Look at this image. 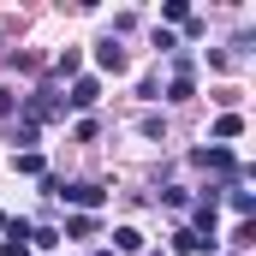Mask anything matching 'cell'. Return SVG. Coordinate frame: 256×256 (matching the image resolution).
<instances>
[{
    "mask_svg": "<svg viewBox=\"0 0 256 256\" xmlns=\"http://www.w3.org/2000/svg\"><path fill=\"white\" fill-rule=\"evenodd\" d=\"M102 196H108L102 185H84V179H78V185H66V179L54 185V202H72L78 214H90V208H102Z\"/></svg>",
    "mask_w": 256,
    "mask_h": 256,
    "instance_id": "6da1fadb",
    "label": "cell"
},
{
    "mask_svg": "<svg viewBox=\"0 0 256 256\" xmlns=\"http://www.w3.org/2000/svg\"><path fill=\"white\" fill-rule=\"evenodd\" d=\"M191 54H185V48H179V54H173V84H167V102H191Z\"/></svg>",
    "mask_w": 256,
    "mask_h": 256,
    "instance_id": "7a4b0ae2",
    "label": "cell"
},
{
    "mask_svg": "<svg viewBox=\"0 0 256 256\" xmlns=\"http://www.w3.org/2000/svg\"><path fill=\"white\" fill-rule=\"evenodd\" d=\"M54 114H60V96H54V90H36V96L24 102V120H30V126H42V120H54Z\"/></svg>",
    "mask_w": 256,
    "mask_h": 256,
    "instance_id": "3957f363",
    "label": "cell"
},
{
    "mask_svg": "<svg viewBox=\"0 0 256 256\" xmlns=\"http://www.w3.org/2000/svg\"><path fill=\"white\" fill-rule=\"evenodd\" d=\"M96 66H102V72H126V48H120V36H102V42H96Z\"/></svg>",
    "mask_w": 256,
    "mask_h": 256,
    "instance_id": "277c9868",
    "label": "cell"
},
{
    "mask_svg": "<svg viewBox=\"0 0 256 256\" xmlns=\"http://www.w3.org/2000/svg\"><path fill=\"white\" fill-rule=\"evenodd\" d=\"M173 250L179 256H214V238H196L191 226H179V232H173Z\"/></svg>",
    "mask_w": 256,
    "mask_h": 256,
    "instance_id": "5b68a950",
    "label": "cell"
},
{
    "mask_svg": "<svg viewBox=\"0 0 256 256\" xmlns=\"http://www.w3.org/2000/svg\"><path fill=\"white\" fill-rule=\"evenodd\" d=\"M102 102V84L96 78H72V96H66V108H96Z\"/></svg>",
    "mask_w": 256,
    "mask_h": 256,
    "instance_id": "8992f818",
    "label": "cell"
},
{
    "mask_svg": "<svg viewBox=\"0 0 256 256\" xmlns=\"http://www.w3.org/2000/svg\"><path fill=\"white\" fill-rule=\"evenodd\" d=\"M191 161L196 167H214V173H238V161H232L226 149H214V143H208V149H191Z\"/></svg>",
    "mask_w": 256,
    "mask_h": 256,
    "instance_id": "52a82bcc",
    "label": "cell"
},
{
    "mask_svg": "<svg viewBox=\"0 0 256 256\" xmlns=\"http://www.w3.org/2000/svg\"><path fill=\"white\" fill-rule=\"evenodd\" d=\"M0 256H30V226L18 220V226H6V244H0Z\"/></svg>",
    "mask_w": 256,
    "mask_h": 256,
    "instance_id": "ba28073f",
    "label": "cell"
},
{
    "mask_svg": "<svg viewBox=\"0 0 256 256\" xmlns=\"http://www.w3.org/2000/svg\"><path fill=\"white\" fill-rule=\"evenodd\" d=\"M143 250V232H137V226H120V232H114V256H137Z\"/></svg>",
    "mask_w": 256,
    "mask_h": 256,
    "instance_id": "9c48e42d",
    "label": "cell"
},
{
    "mask_svg": "<svg viewBox=\"0 0 256 256\" xmlns=\"http://www.w3.org/2000/svg\"><path fill=\"white\" fill-rule=\"evenodd\" d=\"M238 131H244V120H238V114H220V120H214V149H220L226 137H238Z\"/></svg>",
    "mask_w": 256,
    "mask_h": 256,
    "instance_id": "30bf717a",
    "label": "cell"
},
{
    "mask_svg": "<svg viewBox=\"0 0 256 256\" xmlns=\"http://www.w3.org/2000/svg\"><path fill=\"white\" fill-rule=\"evenodd\" d=\"M66 238H96V214H72L66 220Z\"/></svg>",
    "mask_w": 256,
    "mask_h": 256,
    "instance_id": "8fae6325",
    "label": "cell"
},
{
    "mask_svg": "<svg viewBox=\"0 0 256 256\" xmlns=\"http://www.w3.org/2000/svg\"><path fill=\"white\" fill-rule=\"evenodd\" d=\"M161 18H167V24H191V6H185V0H167Z\"/></svg>",
    "mask_w": 256,
    "mask_h": 256,
    "instance_id": "7c38bea8",
    "label": "cell"
},
{
    "mask_svg": "<svg viewBox=\"0 0 256 256\" xmlns=\"http://www.w3.org/2000/svg\"><path fill=\"white\" fill-rule=\"evenodd\" d=\"M226 202H232V214H244V220H250V208H256L250 191H226Z\"/></svg>",
    "mask_w": 256,
    "mask_h": 256,
    "instance_id": "4fadbf2b",
    "label": "cell"
},
{
    "mask_svg": "<svg viewBox=\"0 0 256 256\" xmlns=\"http://www.w3.org/2000/svg\"><path fill=\"white\" fill-rule=\"evenodd\" d=\"M30 244H42V250H54V244H60V232H54V226H30Z\"/></svg>",
    "mask_w": 256,
    "mask_h": 256,
    "instance_id": "5bb4252c",
    "label": "cell"
},
{
    "mask_svg": "<svg viewBox=\"0 0 256 256\" xmlns=\"http://www.w3.org/2000/svg\"><path fill=\"white\" fill-rule=\"evenodd\" d=\"M137 131H143V137H167V126H161L155 114H143V120H137Z\"/></svg>",
    "mask_w": 256,
    "mask_h": 256,
    "instance_id": "9a60e30c",
    "label": "cell"
},
{
    "mask_svg": "<svg viewBox=\"0 0 256 256\" xmlns=\"http://www.w3.org/2000/svg\"><path fill=\"white\" fill-rule=\"evenodd\" d=\"M161 202H167V208H191V191H179V185H173V191H161Z\"/></svg>",
    "mask_w": 256,
    "mask_h": 256,
    "instance_id": "2e32d148",
    "label": "cell"
},
{
    "mask_svg": "<svg viewBox=\"0 0 256 256\" xmlns=\"http://www.w3.org/2000/svg\"><path fill=\"white\" fill-rule=\"evenodd\" d=\"M12 114H18V96H12V90H0V120H12Z\"/></svg>",
    "mask_w": 256,
    "mask_h": 256,
    "instance_id": "e0dca14e",
    "label": "cell"
},
{
    "mask_svg": "<svg viewBox=\"0 0 256 256\" xmlns=\"http://www.w3.org/2000/svg\"><path fill=\"white\" fill-rule=\"evenodd\" d=\"M96 256H114V250H96Z\"/></svg>",
    "mask_w": 256,
    "mask_h": 256,
    "instance_id": "ac0fdd59",
    "label": "cell"
}]
</instances>
